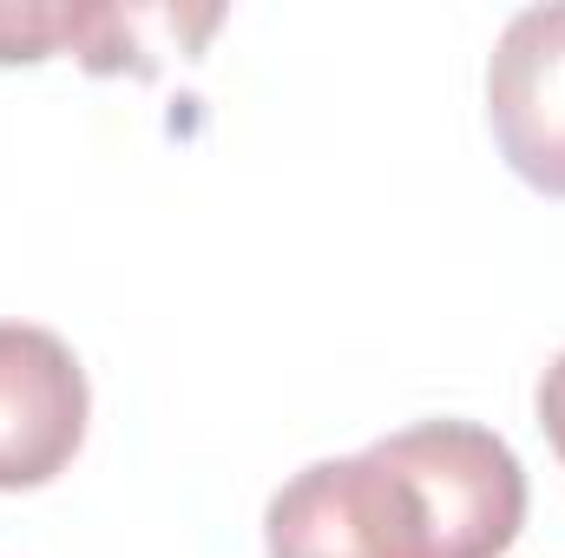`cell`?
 <instances>
[{
  "label": "cell",
  "instance_id": "cell-1",
  "mask_svg": "<svg viewBox=\"0 0 565 558\" xmlns=\"http://www.w3.org/2000/svg\"><path fill=\"white\" fill-rule=\"evenodd\" d=\"M520 526V453L480 420H422L282 480L264 546L270 558H500Z\"/></svg>",
  "mask_w": 565,
  "mask_h": 558
},
{
  "label": "cell",
  "instance_id": "cell-2",
  "mask_svg": "<svg viewBox=\"0 0 565 558\" xmlns=\"http://www.w3.org/2000/svg\"><path fill=\"white\" fill-rule=\"evenodd\" d=\"M86 368L40 322H0V493L46 486L86 440Z\"/></svg>",
  "mask_w": 565,
  "mask_h": 558
},
{
  "label": "cell",
  "instance_id": "cell-3",
  "mask_svg": "<svg viewBox=\"0 0 565 558\" xmlns=\"http://www.w3.org/2000/svg\"><path fill=\"white\" fill-rule=\"evenodd\" d=\"M487 126L533 191L565 197V7H526L493 40Z\"/></svg>",
  "mask_w": 565,
  "mask_h": 558
},
{
  "label": "cell",
  "instance_id": "cell-4",
  "mask_svg": "<svg viewBox=\"0 0 565 558\" xmlns=\"http://www.w3.org/2000/svg\"><path fill=\"white\" fill-rule=\"evenodd\" d=\"M178 13L139 7H86V0H0V66H33L53 53H79L93 73L139 66V33L171 26Z\"/></svg>",
  "mask_w": 565,
  "mask_h": 558
},
{
  "label": "cell",
  "instance_id": "cell-5",
  "mask_svg": "<svg viewBox=\"0 0 565 558\" xmlns=\"http://www.w3.org/2000/svg\"><path fill=\"white\" fill-rule=\"evenodd\" d=\"M533 408H540V427H546L553 453L565 460V348L553 355V368L540 375V395H533Z\"/></svg>",
  "mask_w": 565,
  "mask_h": 558
}]
</instances>
